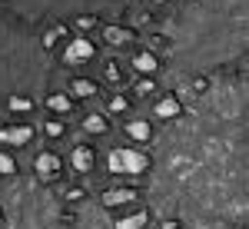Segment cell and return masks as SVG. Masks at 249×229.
<instances>
[{"mask_svg":"<svg viewBox=\"0 0 249 229\" xmlns=\"http://www.w3.org/2000/svg\"><path fill=\"white\" fill-rule=\"evenodd\" d=\"M107 170L116 176H140L150 170V156L143 150H133V146H120V150L107 153Z\"/></svg>","mask_w":249,"mask_h":229,"instance_id":"cell-1","label":"cell"},{"mask_svg":"<svg viewBox=\"0 0 249 229\" xmlns=\"http://www.w3.org/2000/svg\"><path fill=\"white\" fill-rule=\"evenodd\" d=\"M96 57V43L90 37H70V43H67V50H63V63L67 67H80V63H90V60Z\"/></svg>","mask_w":249,"mask_h":229,"instance_id":"cell-2","label":"cell"},{"mask_svg":"<svg viewBox=\"0 0 249 229\" xmlns=\"http://www.w3.org/2000/svg\"><path fill=\"white\" fill-rule=\"evenodd\" d=\"M34 140V126L17 123V126H0V143L3 146H27Z\"/></svg>","mask_w":249,"mask_h":229,"instance_id":"cell-3","label":"cell"},{"mask_svg":"<svg viewBox=\"0 0 249 229\" xmlns=\"http://www.w3.org/2000/svg\"><path fill=\"white\" fill-rule=\"evenodd\" d=\"M130 67H133V73H140V76H153L156 70H160V60H156L153 50H136L133 60H130Z\"/></svg>","mask_w":249,"mask_h":229,"instance_id":"cell-4","label":"cell"},{"mask_svg":"<svg viewBox=\"0 0 249 229\" xmlns=\"http://www.w3.org/2000/svg\"><path fill=\"white\" fill-rule=\"evenodd\" d=\"M70 166L83 176V173H90L96 166V156H93V150L83 143V146H73V153H70Z\"/></svg>","mask_w":249,"mask_h":229,"instance_id":"cell-5","label":"cell"},{"mask_svg":"<svg viewBox=\"0 0 249 229\" xmlns=\"http://www.w3.org/2000/svg\"><path fill=\"white\" fill-rule=\"evenodd\" d=\"M34 170H37V176H43V179H50V176H57L60 173V156L50 150L37 153V159H34Z\"/></svg>","mask_w":249,"mask_h":229,"instance_id":"cell-6","label":"cell"},{"mask_svg":"<svg viewBox=\"0 0 249 229\" xmlns=\"http://www.w3.org/2000/svg\"><path fill=\"white\" fill-rule=\"evenodd\" d=\"M80 123H83V133H90V136H107L110 133V116H103V113H87Z\"/></svg>","mask_w":249,"mask_h":229,"instance_id":"cell-7","label":"cell"},{"mask_svg":"<svg viewBox=\"0 0 249 229\" xmlns=\"http://www.w3.org/2000/svg\"><path fill=\"white\" fill-rule=\"evenodd\" d=\"M133 199H136V190H130V186H116V190L103 193V206H107V210L123 206V203H133Z\"/></svg>","mask_w":249,"mask_h":229,"instance_id":"cell-8","label":"cell"},{"mask_svg":"<svg viewBox=\"0 0 249 229\" xmlns=\"http://www.w3.org/2000/svg\"><path fill=\"white\" fill-rule=\"evenodd\" d=\"M179 110H183V106H179L176 96H160V100L153 103V116H160V120H176Z\"/></svg>","mask_w":249,"mask_h":229,"instance_id":"cell-9","label":"cell"},{"mask_svg":"<svg viewBox=\"0 0 249 229\" xmlns=\"http://www.w3.org/2000/svg\"><path fill=\"white\" fill-rule=\"evenodd\" d=\"M103 40H107L110 47H123V43L133 40V30H126V27H120V23H107V27H103Z\"/></svg>","mask_w":249,"mask_h":229,"instance_id":"cell-10","label":"cell"},{"mask_svg":"<svg viewBox=\"0 0 249 229\" xmlns=\"http://www.w3.org/2000/svg\"><path fill=\"white\" fill-rule=\"evenodd\" d=\"M70 96H77V100H93L96 83L87 80V76H73V80H70Z\"/></svg>","mask_w":249,"mask_h":229,"instance_id":"cell-11","label":"cell"},{"mask_svg":"<svg viewBox=\"0 0 249 229\" xmlns=\"http://www.w3.org/2000/svg\"><path fill=\"white\" fill-rule=\"evenodd\" d=\"M126 136L130 140H136V143H150V136H153V130H150V123L146 120H126Z\"/></svg>","mask_w":249,"mask_h":229,"instance_id":"cell-12","label":"cell"},{"mask_svg":"<svg viewBox=\"0 0 249 229\" xmlns=\"http://www.w3.org/2000/svg\"><path fill=\"white\" fill-rule=\"evenodd\" d=\"M47 106H50V113L67 116L70 110H73V96H70V93H50V96H47Z\"/></svg>","mask_w":249,"mask_h":229,"instance_id":"cell-13","label":"cell"},{"mask_svg":"<svg viewBox=\"0 0 249 229\" xmlns=\"http://www.w3.org/2000/svg\"><path fill=\"white\" fill-rule=\"evenodd\" d=\"M7 110H14V113H30V110H34V96L14 90V93L7 96Z\"/></svg>","mask_w":249,"mask_h":229,"instance_id":"cell-14","label":"cell"},{"mask_svg":"<svg viewBox=\"0 0 249 229\" xmlns=\"http://www.w3.org/2000/svg\"><path fill=\"white\" fill-rule=\"evenodd\" d=\"M146 219H150V216H146V212L140 210V212H130V216L116 219L113 226H116V229H143V226H146Z\"/></svg>","mask_w":249,"mask_h":229,"instance_id":"cell-15","label":"cell"},{"mask_svg":"<svg viewBox=\"0 0 249 229\" xmlns=\"http://www.w3.org/2000/svg\"><path fill=\"white\" fill-rule=\"evenodd\" d=\"M60 37H67V27H50V30L43 34V40H40V43H43V50H53Z\"/></svg>","mask_w":249,"mask_h":229,"instance_id":"cell-16","label":"cell"},{"mask_svg":"<svg viewBox=\"0 0 249 229\" xmlns=\"http://www.w3.org/2000/svg\"><path fill=\"white\" fill-rule=\"evenodd\" d=\"M73 27L80 30V37H87V30H93V27H96V17H93V14H77V17H73Z\"/></svg>","mask_w":249,"mask_h":229,"instance_id":"cell-17","label":"cell"},{"mask_svg":"<svg viewBox=\"0 0 249 229\" xmlns=\"http://www.w3.org/2000/svg\"><path fill=\"white\" fill-rule=\"evenodd\" d=\"M14 173H17V163H14V156L0 150V176H14Z\"/></svg>","mask_w":249,"mask_h":229,"instance_id":"cell-18","label":"cell"},{"mask_svg":"<svg viewBox=\"0 0 249 229\" xmlns=\"http://www.w3.org/2000/svg\"><path fill=\"white\" fill-rule=\"evenodd\" d=\"M43 133L50 136V140H60V136H63V123H60V120H53V116H50V120H47V123H43Z\"/></svg>","mask_w":249,"mask_h":229,"instance_id":"cell-19","label":"cell"},{"mask_svg":"<svg viewBox=\"0 0 249 229\" xmlns=\"http://www.w3.org/2000/svg\"><path fill=\"white\" fill-rule=\"evenodd\" d=\"M103 76H107L110 83H120V80H123V73H120V67H116V60H110V63L103 67Z\"/></svg>","mask_w":249,"mask_h":229,"instance_id":"cell-20","label":"cell"},{"mask_svg":"<svg viewBox=\"0 0 249 229\" xmlns=\"http://www.w3.org/2000/svg\"><path fill=\"white\" fill-rule=\"evenodd\" d=\"M133 90H136V96H150V93H153V90H156V83H153V80H150V76H143V80L136 83Z\"/></svg>","mask_w":249,"mask_h":229,"instance_id":"cell-21","label":"cell"},{"mask_svg":"<svg viewBox=\"0 0 249 229\" xmlns=\"http://www.w3.org/2000/svg\"><path fill=\"white\" fill-rule=\"evenodd\" d=\"M126 106H130V103H126V96H113V100H110V113H123Z\"/></svg>","mask_w":249,"mask_h":229,"instance_id":"cell-22","label":"cell"},{"mask_svg":"<svg viewBox=\"0 0 249 229\" xmlns=\"http://www.w3.org/2000/svg\"><path fill=\"white\" fill-rule=\"evenodd\" d=\"M160 229H179V223H176V219H163V223H160Z\"/></svg>","mask_w":249,"mask_h":229,"instance_id":"cell-23","label":"cell"},{"mask_svg":"<svg viewBox=\"0 0 249 229\" xmlns=\"http://www.w3.org/2000/svg\"><path fill=\"white\" fill-rule=\"evenodd\" d=\"M153 3H160V0H153Z\"/></svg>","mask_w":249,"mask_h":229,"instance_id":"cell-24","label":"cell"}]
</instances>
